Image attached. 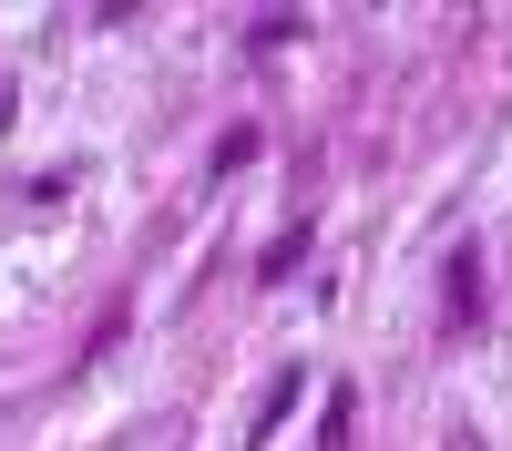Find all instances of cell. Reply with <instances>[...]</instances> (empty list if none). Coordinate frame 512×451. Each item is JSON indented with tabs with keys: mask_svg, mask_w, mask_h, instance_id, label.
<instances>
[{
	"mask_svg": "<svg viewBox=\"0 0 512 451\" xmlns=\"http://www.w3.org/2000/svg\"><path fill=\"white\" fill-rule=\"evenodd\" d=\"M472 287H482V267H472V257H451V328L472 318Z\"/></svg>",
	"mask_w": 512,
	"mask_h": 451,
	"instance_id": "6da1fadb",
	"label": "cell"
}]
</instances>
